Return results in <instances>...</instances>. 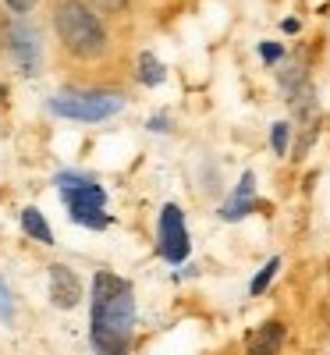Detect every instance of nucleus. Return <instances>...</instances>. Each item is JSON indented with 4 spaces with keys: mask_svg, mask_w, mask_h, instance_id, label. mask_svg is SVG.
<instances>
[{
    "mask_svg": "<svg viewBox=\"0 0 330 355\" xmlns=\"http://www.w3.org/2000/svg\"><path fill=\"white\" fill-rule=\"evenodd\" d=\"M0 96H4V89H0Z\"/></svg>",
    "mask_w": 330,
    "mask_h": 355,
    "instance_id": "nucleus-21",
    "label": "nucleus"
},
{
    "mask_svg": "<svg viewBox=\"0 0 330 355\" xmlns=\"http://www.w3.org/2000/svg\"><path fill=\"white\" fill-rule=\"evenodd\" d=\"M135 323V291L125 277L99 270L93 277V306H89V334L99 355H128Z\"/></svg>",
    "mask_w": 330,
    "mask_h": 355,
    "instance_id": "nucleus-1",
    "label": "nucleus"
},
{
    "mask_svg": "<svg viewBox=\"0 0 330 355\" xmlns=\"http://www.w3.org/2000/svg\"><path fill=\"white\" fill-rule=\"evenodd\" d=\"M8 43H11V54H14L22 71H36L39 68V36H36V29L29 22H14Z\"/></svg>",
    "mask_w": 330,
    "mask_h": 355,
    "instance_id": "nucleus-6",
    "label": "nucleus"
},
{
    "mask_svg": "<svg viewBox=\"0 0 330 355\" xmlns=\"http://www.w3.org/2000/svg\"><path fill=\"white\" fill-rule=\"evenodd\" d=\"M68 206H103L107 203V192L99 189L96 181H86V185H68V189H60Z\"/></svg>",
    "mask_w": 330,
    "mask_h": 355,
    "instance_id": "nucleus-9",
    "label": "nucleus"
},
{
    "mask_svg": "<svg viewBox=\"0 0 330 355\" xmlns=\"http://www.w3.org/2000/svg\"><path fill=\"white\" fill-rule=\"evenodd\" d=\"M36 4H39V0H8V8H11V11H32Z\"/></svg>",
    "mask_w": 330,
    "mask_h": 355,
    "instance_id": "nucleus-19",
    "label": "nucleus"
},
{
    "mask_svg": "<svg viewBox=\"0 0 330 355\" xmlns=\"http://www.w3.org/2000/svg\"><path fill=\"white\" fill-rule=\"evenodd\" d=\"M54 25L57 36L75 57H99L107 50V32L103 22L82 4V0H60L54 11Z\"/></svg>",
    "mask_w": 330,
    "mask_h": 355,
    "instance_id": "nucleus-2",
    "label": "nucleus"
},
{
    "mask_svg": "<svg viewBox=\"0 0 330 355\" xmlns=\"http://www.w3.org/2000/svg\"><path fill=\"white\" fill-rule=\"evenodd\" d=\"M47 107L71 121H103L125 107V96H117V93H57V96H50Z\"/></svg>",
    "mask_w": 330,
    "mask_h": 355,
    "instance_id": "nucleus-3",
    "label": "nucleus"
},
{
    "mask_svg": "<svg viewBox=\"0 0 330 355\" xmlns=\"http://www.w3.org/2000/svg\"><path fill=\"white\" fill-rule=\"evenodd\" d=\"M0 317H4V323H11V299L4 284H0Z\"/></svg>",
    "mask_w": 330,
    "mask_h": 355,
    "instance_id": "nucleus-17",
    "label": "nucleus"
},
{
    "mask_svg": "<svg viewBox=\"0 0 330 355\" xmlns=\"http://www.w3.org/2000/svg\"><path fill=\"white\" fill-rule=\"evenodd\" d=\"M71 210V220L82 224V227H93V231H103L110 224V217L103 214V206H68Z\"/></svg>",
    "mask_w": 330,
    "mask_h": 355,
    "instance_id": "nucleus-10",
    "label": "nucleus"
},
{
    "mask_svg": "<svg viewBox=\"0 0 330 355\" xmlns=\"http://www.w3.org/2000/svg\"><path fill=\"white\" fill-rule=\"evenodd\" d=\"M281 29H284V32H298V18H284Z\"/></svg>",
    "mask_w": 330,
    "mask_h": 355,
    "instance_id": "nucleus-20",
    "label": "nucleus"
},
{
    "mask_svg": "<svg viewBox=\"0 0 330 355\" xmlns=\"http://www.w3.org/2000/svg\"><path fill=\"white\" fill-rule=\"evenodd\" d=\"M189 249H192V242H189V231H185V214L174 203H167L160 210V256L171 266H178L189 260Z\"/></svg>",
    "mask_w": 330,
    "mask_h": 355,
    "instance_id": "nucleus-4",
    "label": "nucleus"
},
{
    "mask_svg": "<svg viewBox=\"0 0 330 355\" xmlns=\"http://www.w3.org/2000/svg\"><path fill=\"white\" fill-rule=\"evenodd\" d=\"M50 302L57 309H75L82 302V277L71 266H50Z\"/></svg>",
    "mask_w": 330,
    "mask_h": 355,
    "instance_id": "nucleus-5",
    "label": "nucleus"
},
{
    "mask_svg": "<svg viewBox=\"0 0 330 355\" xmlns=\"http://www.w3.org/2000/svg\"><path fill=\"white\" fill-rule=\"evenodd\" d=\"M96 8H103V11H125V4L128 0H93Z\"/></svg>",
    "mask_w": 330,
    "mask_h": 355,
    "instance_id": "nucleus-18",
    "label": "nucleus"
},
{
    "mask_svg": "<svg viewBox=\"0 0 330 355\" xmlns=\"http://www.w3.org/2000/svg\"><path fill=\"white\" fill-rule=\"evenodd\" d=\"M259 54H263V60H270V65H274V60H281V57H284V47H277V43H263V47H259Z\"/></svg>",
    "mask_w": 330,
    "mask_h": 355,
    "instance_id": "nucleus-16",
    "label": "nucleus"
},
{
    "mask_svg": "<svg viewBox=\"0 0 330 355\" xmlns=\"http://www.w3.org/2000/svg\"><path fill=\"white\" fill-rule=\"evenodd\" d=\"M277 270H281V260H270V263H266V266L259 270V274L252 277V288H249L252 295H263V291L270 288V281H274V274H277Z\"/></svg>",
    "mask_w": 330,
    "mask_h": 355,
    "instance_id": "nucleus-14",
    "label": "nucleus"
},
{
    "mask_svg": "<svg viewBox=\"0 0 330 355\" xmlns=\"http://www.w3.org/2000/svg\"><path fill=\"white\" fill-rule=\"evenodd\" d=\"M139 78L146 82V86H160L163 78H167V71H163V65L150 54V50H142L139 54Z\"/></svg>",
    "mask_w": 330,
    "mask_h": 355,
    "instance_id": "nucleus-12",
    "label": "nucleus"
},
{
    "mask_svg": "<svg viewBox=\"0 0 330 355\" xmlns=\"http://www.w3.org/2000/svg\"><path fill=\"white\" fill-rule=\"evenodd\" d=\"M305 82H309V78H305V68H302V65H292V68L281 71V89H284L287 96H292L298 86H305Z\"/></svg>",
    "mask_w": 330,
    "mask_h": 355,
    "instance_id": "nucleus-13",
    "label": "nucleus"
},
{
    "mask_svg": "<svg viewBox=\"0 0 330 355\" xmlns=\"http://www.w3.org/2000/svg\"><path fill=\"white\" fill-rule=\"evenodd\" d=\"M252 210H256V174L245 171L241 181H238V189H235V196L220 206V217L224 220H241L245 214H252Z\"/></svg>",
    "mask_w": 330,
    "mask_h": 355,
    "instance_id": "nucleus-7",
    "label": "nucleus"
},
{
    "mask_svg": "<svg viewBox=\"0 0 330 355\" xmlns=\"http://www.w3.org/2000/svg\"><path fill=\"white\" fill-rule=\"evenodd\" d=\"M22 231H25L29 238H36V242H43V245H50V242H54V231L47 227L43 214H39V210H32V206H29V210L22 214Z\"/></svg>",
    "mask_w": 330,
    "mask_h": 355,
    "instance_id": "nucleus-11",
    "label": "nucleus"
},
{
    "mask_svg": "<svg viewBox=\"0 0 330 355\" xmlns=\"http://www.w3.org/2000/svg\"><path fill=\"white\" fill-rule=\"evenodd\" d=\"M287 135H292V128H287L284 121H277V124H274V132H270V142H274V153H277V157H284V153H287Z\"/></svg>",
    "mask_w": 330,
    "mask_h": 355,
    "instance_id": "nucleus-15",
    "label": "nucleus"
},
{
    "mask_svg": "<svg viewBox=\"0 0 330 355\" xmlns=\"http://www.w3.org/2000/svg\"><path fill=\"white\" fill-rule=\"evenodd\" d=\"M284 345V327L281 323H263L249 338V355H281Z\"/></svg>",
    "mask_w": 330,
    "mask_h": 355,
    "instance_id": "nucleus-8",
    "label": "nucleus"
}]
</instances>
